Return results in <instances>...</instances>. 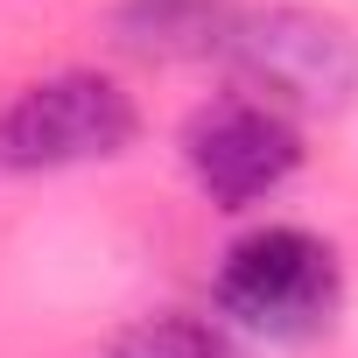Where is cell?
I'll use <instances>...</instances> for the list:
<instances>
[{
	"instance_id": "cell-1",
	"label": "cell",
	"mask_w": 358,
	"mask_h": 358,
	"mask_svg": "<svg viewBox=\"0 0 358 358\" xmlns=\"http://www.w3.org/2000/svg\"><path fill=\"white\" fill-rule=\"evenodd\" d=\"M211 302L246 337L309 344L344 309V260L309 225H260L225 246V260L211 274Z\"/></svg>"
},
{
	"instance_id": "cell-2",
	"label": "cell",
	"mask_w": 358,
	"mask_h": 358,
	"mask_svg": "<svg viewBox=\"0 0 358 358\" xmlns=\"http://www.w3.org/2000/svg\"><path fill=\"white\" fill-rule=\"evenodd\" d=\"M225 64H232L246 99L288 113L295 127L330 120V113H344L358 99V36L337 15L302 8V0L239 15V29L225 43Z\"/></svg>"
},
{
	"instance_id": "cell-3",
	"label": "cell",
	"mask_w": 358,
	"mask_h": 358,
	"mask_svg": "<svg viewBox=\"0 0 358 358\" xmlns=\"http://www.w3.org/2000/svg\"><path fill=\"white\" fill-rule=\"evenodd\" d=\"M141 134V106L106 71H50L0 99V169L50 176L78 162H113Z\"/></svg>"
},
{
	"instance_id": "cell-4",
	"label": "cell",
	"mask_w": 358,
	"mask_h": 358,
	"mask_svg": "<svg viewBox=\"0 0 358 358\" xmlns=\"http://www.w3.org/2000/svg\"><path fill=\"white\" fill-rule=\"evenodd\" d=\"M183 169L218 211H253L302 169V127L246 92H225L183 120Z\"/></svg>"
},
{
	"instance_id": "cell-5",
	"label": "cell",
	"mask_w": 358,
	"mask_h": 358,
	"mask_svg": "<svg viewBox=\"0 0 358 358\" xmlns=\"http://www.w3.org/2000/svg\"><path fill=\"white\" fill-rule=\"evenodd\" d=\"M239 0H120L113 8V43L155 64H183V57H225L239 29Z\"/></svg>"
},
{
	"instance_id": "cell-6",
	"label": "cell",
	"mask_w": 358,
	"mask_h": 358,
	"mask_svg": "<svg viewBox=\"0 0 358 358\" xmlns=\"http://www.w3.org/2000/svg\"><path fill=\"white\" fill-rule=\"evenodd\" d=\"M120 358H239V351H232L225 330H211L197 316H155V323H141L127 337Z\"/></svg>"
}]
</instances>
